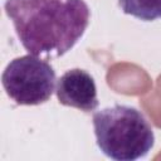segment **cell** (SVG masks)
<instances>
[{
    "label": "cell",
    "mask_w": 161,
    "mask_h": 161,
    "mask_svg": "<svg viewBox=\"0 0 161 161\" xmlns=\"http://www.w3.org/2000/svg\"><path fill=\"white\" fill-rule=\"evenodd\" d=\"M99 150L116 161H135L153 147L155 135L141 111L125 104L106 107L93 114Z\"/></svg>",
    "instance_id": "cell-2"
},
{
    "label": "cell",
    "mask_w": 161,
    "mask_h": 161,
    "mask_svg": "<svg viewBox=\"0 0 161 161\" xmlns=\"http://www.w3.org/2000/svg\"><path fill=\"white\" fill-rule=\"evenodd\" d=\"M4 10L24 49L48 58L68 53L84 35L91 19L84 0H6Z\"/></svg>",
    "instance_id": "cell-1"
},
{
    "label": "cell",
    "mask_w": 161,
    "mask_h": 161,
    "mask_svg": "<svg viewBox=\"0 0 161 161\" xmlns=\"http://www.w3.org/2000/svg\"><path fill=\"white\" fill-rule=\"evenodd\" d=\"M118 5L125 14L142 21L161 19V0H118Z\"/></svg>",
    "instance_id": "cell-5"
},
{
    "label": "cell",
    "mask_w": 161,
    "mask_h": 161,
    "mask_svg": "<svg viewBox=\"0 0 161 161\" xmlns=\"http://www.w3.org/2000/svg\"><path fill=\"white\" fill-rule=\"evenodd\" d=\"M57 98L60 104L93 112L98 107L97 87L93 77L80 68L67 70L57 83Z\"/></svg>",
    "instance_id": "cell-4"
},
{
    "label": "cell",
    "mask_w": 161,
    "mask_h": 161,
    "mask_svg": "<svg viewBox=\"0 0 161 161\" xmlns=\"http://www.w3.org/2000/svg\"><path fill=\"white\" fill-rule=\"evenodd\" d=\"M3 87L16 104L38 106L45 103L54 92L55 70L38 55L18 57L3 72Z\"/></svg>",
    "instance_id": "cell-3"
}]
</instances>
